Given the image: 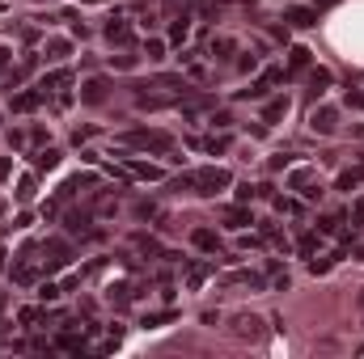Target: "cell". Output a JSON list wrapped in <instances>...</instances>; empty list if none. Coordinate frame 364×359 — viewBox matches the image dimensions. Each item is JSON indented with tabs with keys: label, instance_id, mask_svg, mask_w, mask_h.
<instances>
[{
	"label": "cell",
	"instance_id": "cell-16",
	"mask_svg": "<svg viewBox=\"0 0 364 359\" xmlns=\"http://www.w3.org/2000/svg\"><path fill=\"white\" fill-rule=\"evenodd\" d=\"M356 355H364V343H360V347H356Z\"/></svg>",
	"mask_w": 364,
	"mask_h": 359
},
{
	"label": "cell",
	"instance_id": "cell-11",
	"mask_svg": "<svg viewBox=\"0 0 364 359\" xmlns=\"http://www.w3.org/2000/svg\"><path fill=\"white\" fill-rule=\"evenodd\" d=\"M38 165H43V170H51V165H60V153H55V148H47V153H38Z\"/></svg>",
	"mask_w": 364,
	"mask_h": 359
},
{
	"label": "cell",
	"instance_id": "cell-2",
	"mask_svg": "<svg viewBox=\"0 0 364 359\" xmlns=\"http://www.w3.org/2000/svg\"><path fill=\"white\" fill-rule=\"evenodd\" d=\"M309 127H314L318 136H335V131H339V110H331V106H318V110L309 114Z\"/></svg>",
	"mask_w": 364,
	"mask_h": 359
},
{
	"label": "cell",
	"instance_id": "cell-10",
	"mask_svg": "<svg viewBox=\"0 0 364 359\" xmlns=\"http://www.w3.org/2000/svg\"><path fill=\"white\" fill-rule=\"evenodd\" d=\"M38 101V93H21V97H13V110H30Z\"/></svg>",
	"mask_w": 364,
	"mask_h": 359
},
{
	"label": "cell",
	"instance_id": "cell-4",
	"mask_svg": "<svg viewBox=\"0 0 364 359\" xmlns=\"http://www.w3.org/2000/svg\"><path fill=\"white\" fill-rule=\"evenodd\" d=\"M106 38L119 43V47H127V43H132V26H127V21H110V26H106Z\"/></svg>",
	"mask_w": 364,
	"mask_h": 359
},
{
	"label": "cell",
	"instance_id": "cell-7",
	"mask_svg": "<svg viewBox=\"0 0 364 359\" xmlns=\"http://www.w3.org/2000/svg\"><path fill=\"white\" fill-rule=\"evenodd\" d=\"M47 51H51L47 60H64V55H68V43H64V38H51V43H47Z\"/></svg>",
	"mask_w": 364,
	"mask_h": 359
},
{
	"label": "cell",
	"instance_id": "cell-13",
	"mask_svg": "<svg viewBox=\"0 0 364 359\" xmlns=\"http://www.w3.org/2000/svg\"><path fill=\"white\" fill-rule=\"evenodd\" d=\"M38 296H43V300H55V296H60V287H55V283H43V287H38Z\"/></svg>",
	"mask_w": 364,
	"mask_h": 359
},
{
	"label": "cell",
	"instance_id": "cell-14",
	"mask_svg": "<svg viewBox=\"0 0 364 359\" xmlns=\"http://www.w3.org/2000/svg\"><path fill=\"white\" fill-rule=\"evenodd\" d=\"M352 224H364V194L356 199V207H352Z\"/></svg>",
	"mask_w": 364,
	"mask_h": 359
},
{
	"label": "cell",
	"instance_id": "cell-18",
	"mask_svg": "<svg viewBox=\"0 0 364 359\" xmlns=\"http://www.w3.org/2000/svg\"><path fill=\"white\" fill-rule=\"evenodd\" d=\"M90 4H97V0H90Z\"/></svg>",
	"mask_w": 364,
	"mask_h": 359
},
{
	"label": "cell",
	"instance_id": "cell-9",
	"mask_svg": "<svg viewBox=\"0 0 364 359\" xmlns=\"http://www.w3.org/2000/svg\"><path fill=\"white\" fill-rule=\"evenodd\" d=\"M132 174H140V178H161L157 165H140V161H132Z\"/></svg>",
	"mask_w": 364,
	"mask_h": 359
},
{
	"label": "cell",
	"instance_id": "cell-15",
	"mask_svg": "<svg viewBox=\"0 0 364 359\" xmlns=\"http://www.w3.org/2000/svg\"><path fill=\"white\" fill-rule=\"evenodd\" d=\"M356 309H360V313H364V287H360V292H356Z\"/></svg>",
	"mask_w": 364,
	"mask_h": 359
},
{
	"label": "cell",
	"instance_id": "cell-6",
	"mask_svg": "<svg viewBox=\"0 0 364 359\" xmlns=\"http://www.w3.org/2000/svg\"><path fill=\"white\" fill-rule=\"evenodd\" d=\"M191 241H195L199 250H208V254H216V250H220V241H216V233H212V228H195V233H191Z\"/></svg>",
	"mask_w": 364,
	"mask_h": 359
},
{
	"label": "cell",
	"instance_id": "cell-5",
	"mask_svg": "<svg viewBox=\"0 0 364 359\" xmlns=\"http://www.w3.org/2000/svg\"><path fill=\"white\" fill-rule=\"evenodd\" d=\"M208 51H212V60H229V55H233V51H237V43H233V38H225V34H220V38H212V43H208Z\"/></svg>",
	"mask_w": 364,
	"mask_h": 359
},
{
	"label": "cell",
	"instance_id": "cell-17",
	"mask_svg": "<svg viewBox=\"0 0 364 359\" xmlns=\"http://www.w3.org/2000/svg\"><path fill=\"white\" fill-rule=\"evenodd\" d=\"M0 309H4V296H0Z\"/></svg>",
	"mask_w": 364,
	"mask_h": 359
},
{
	"label": "cell",
	"instance_id": "cell-12",
	"mask_svg": "<svg viewBox=\"0 0 364 359\" xmlns=\"http://www.w3.org/2000/svg\"><path fill=\"white\" fill-rule=\"evenodd\" d=\"M284 110H288V101H284V97H275L272 106H267V118H279Z\"/></svg>",
	"mask_w": 364,
	"mask_h": 359
},
{
	"label": "cell",
	"instance_id": "cell-8",
	"mask_svg": "<svg viewBox=\"0 0 364 359\" xmlns=\"http://www.w3.org/2000/svg\"><path fill=\"white\" fill-rule=\"evenodd\" d=\"M144 51H149V60H161V55H166V43H161V38H149Z\"/></svg>",
	"mask_w": 364,
	"mask_h": 359
},
{
	"label": "cell",
	"instance_id": "cell-1",
	"mask_svg": "<svg viewBox=\"0 0 364 359\" xmlns=\"http://www.w3.org/2000/svg\"><path fill=\"white\" fill-rule=\"evenodd\" d=\"M263 326H267V321H263L259 313L242 309V313H233V317H229V326H225V330H229V338H237V343H263V334H267Z\"/></svg>",
	"mask_w": 364,
	"mask_h": 359
},
{
	"label": "cell",
	"instance_id": "cell-3",
	"mask_svg": "<svg viewBox=\"0 0 364 359\" xmlns=\"http://www.w3.org/2000/svg\"><path fill=\"white\" fill-rule=\"evenodd\" d=\"M195 186H203V194H212V190H220V186H229V174H225V170H203V174H195Z\"/></svg>",
	"mask_w": 364,
	"mask_h": 359
}]
</instances>
